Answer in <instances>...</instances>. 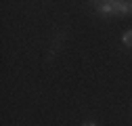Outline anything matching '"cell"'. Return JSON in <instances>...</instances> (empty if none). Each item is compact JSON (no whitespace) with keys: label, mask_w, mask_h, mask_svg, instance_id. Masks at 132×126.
Masks as SVG:
<instances>
[{"label":"cell","mask_w":132,"mask_h":126,"mask_svg":"<svg viewBox=\"0 0 132 126\" xmlns=\"http://www.w3.org/2000/svg\"><path fill=\"white\" fill-rule=\"evenodd\" d=\"M96 11L101 15H115L113 13V0H105V2H94Z\"/></svg>","instance_id":"cell-1"},{"label":"cell","mask_w":132,"mask_h":126,"mask_svg":"<svg viewBox=\"0 0 132 126\" xmlns=\"http://www.w3.org/2000/svg\"><path fill=\"white\" fill-rule=\"evenodd\" d=\"M113 13H115V15H126V13H130V2L113 0Z\"/></svg>","instance_id":"cell-2"},{"label":"cell","mask_w":132,"mask_h":126,"mask_svg":"<svg viewBox=\"0 0 132 126\" xmlns=\"http://www.w3.org/2000/svg\"><path fill=\"white\" fill-rule=\"evenodd\" d=\"M122 44H124V46H132V27L126 29L124 34H122Z\"/></svg>","instance_id":"cell-3"},{"label":"cell","mask_w":132,"mask_h":126,"mask_svg":"<svg viewBox=\"0 0 132 126\" xmlns=\"http://www.w3.org/2000/svg\"><path fill=\"white\" fill-rule=\"evenodd\" d=\"M84 126H96V124H94V122H86Z\"/></svg>","instance_id":"cell-4"},{"label":"cell","mask_w":132,"mask_h":126,"mask_svg":"<svg viewBox=\"0 0 132 126\" xmlns=\"http://www.w3.org/2000/svg\"><path fill=\"white\" fill-rule=\"evenodd\" d=\"M130 13H132V2H130Z\"/></svg>","instance_id":"cell-5"}]
</instances>
